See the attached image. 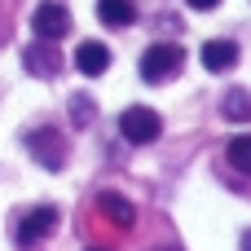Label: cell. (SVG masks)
Masks as SVG:
<instances>
[{
	"label": "cell",
	"instance_id": "obj_1",
	"mask_svg": "<svg viewBox=\"0 0 251 251\" xmlns=\"http://www.w3.org/2000/svg\"><path fill=\"white\" fill-rule=\"evenodd\" d=\"M185 66V49L181 44H150L141 53V79L146 84H172Z\"/></svg>",
	"mask_w": 251,
	"mask_h": 251
},
{
	"label": "cell",
	"instance_id": "obj_2",
	"mask_svg": "<svg viewBox=\"0 0 251 251\" xmlns=\"http://www.w3.org/2000/svg\"><path fill=\"white\" fill-rule=\"evenodd\" d=\"M119 128H124V137H128L132 146H150V141L163 132V119H159L150 106H128L124 119H119Z\"/></svg>",
	"mask_w": 251,
	"mask_h": 251
},
{
	"label": "cell",
	"instance_id": "obj_3",
	"mask_svg": "<svg viewBox=\"0 0 251 251\" xmlns=\"http://www.w3.org/2000/svg\"><path fill=\"white\" fill-rule=\"evenodd\" d=\"M31 31L40 35V40H62L66 31H71V13H66V4H57V0H44V4H35V13H31Z\"/></svg>",
	"mask_w": 251,
	"mask_h": 251
},
{
	"label": "cell",
	"instance_id": "obj_4",
	"mask_svg": "<svg viewBox=\"0 0 251 251\" xmlns=\"http://www.w3.org/2000/svg\"><path fill=\"white\" fill-rule=\"evenodd\" d=\"M53 229H57V207H31V212L18 221V247L31 251L35 243H44Z\"/></svg>",
	"mask_w": 251,
	"mask_h": 251
},
{
	"label": "cell",
	"instance_id": "obj_5",
	"mask_svg": "<svg viewBox=\"0 0 251 251\" xmlns=\"http://www.w3.org/2000/svg\"><path fill=\"white\" fill-rule=\"evenodd\" d=\"M26 150H31L35 163H44L49 172H57V168L66 163V141H62L53 128H35V132H26Z\"/></svg>",
	"mask_w": 251,
	"mask_h": 251
},
{
	"label": "cell",
	"instance_id": "obj_6",
	"mask_svg": "<svg viewBox=\"0 0 251 251\" xmlns=\"http://www.w3.org/2000/svg\"><path fill=\"white\" fill-rule=\"evenodd\" d=\"M22 62H26V71H31L35 79H53V75L62 71V57H57L53 40H40V44H31V49L22 53Z\"/></svg>",
	"mask_w": 251,
	"mask_h": 251
},
{
	"label": "cell",
	"instance_id": "obj_7",
	"mask_svg": "<svg viewBox=\"0 0 251 251\" xmlns=\"http://www.w3.org/2000/svg\"><path fill=\"white\" fill-rule=\"evenodd\" d=\"M106 66H110V49L106 44H97V40H84L79 49H75V71L79 75H106Z\"/></svg>",
	"mask_w": 251,
	"mask_h": 251
},
{
	"label": "cell",
	"instance_id": "obj_8",
	"mask_svg": "<svg viewBox=\"0 0 251 251\" xmlns=\"http://www.w3.org/2000/svg\"><path fill=\"white\" fill-rule=\"evenodd\" d=\"M97 207H101V216H106L110 225H119V229H132V221H137L132 203H128L124 194H115V190H101V194H97Z\"/></svg>",
	"mask_w": 251,
	"mask_h": 251
},
{
	"label": "cell",
	"instance_id": "obj_9",
	"mask_svg": "<svg viewBox=\"0 0 251 251\" xmlns=\"http://www.w3.org/2000/svg\"><path fill=\"white\" fill-rule=\"evenodd\" d=\"M234 62H238V44H234V40H207V44H203V66H207L212 75L229 71Z\"/></svg>",
	"mask_w": 251,
	"mask_h": 251
},
{
	"label": "cell",
	"instance_id": "obj_10",
	"mask_svg": "<svg viewBox=\"0 0 251 251\" xmlns=\"http://www.w3.org/2000/svg\"><path fill=\"white\" fill-rule=\"evenodd\" d=\"M97 18L106 26H128V22H137V4L132 0H97Z\"/></svg>",
	"mask_w": 251,
	"mask_h": 251
},
{
	"label": "cell",
	"instance_id": "obj_11",
	"mask_svg": "<svg viewBox=\"0 0 251 251\" xmlns=\"http://www.w3.org/2000/svg\"><path fill=\"white\" fill-rule=\"evenodd\" d=\"M221 110H225V119L247 124V119H251V93H247V88H234V93L225 97V106H221Z\"/></svg>",
	"mask_w": 251,
	"mask_h": 251
},
{
	"label": "cell",
	"instance_id": "obj_12",
	"mask_svg": "<svg viewBox=\"0 0 251 251\" xmlns=\"http://www.w3.org/2000/svg\"><path fill=\"white\" fill-rule=\"evenodd\" d=\"M229 163L238 172H251V137H234L229 141Z\"/></svg>",
	"mask_w": 251,
	"mask_h": 251
},
{
	"label": "cell",
	"instance_id": "obj_13",
	"mask_svg": "<svg viewBox=\"0 0 251 251\" xmlns=\"http://www.w3.org/2000/svg\"><path fill=\"white\" fill-rule=\"evenodd\" d=\"M71 119L84 128V124H93L97 119V106H93V97H71Z\"/></svg>",
	"mask_w": 251,
	"mask_h": 251
},
{
	"label": "cell",
	"instance_id": "obj_14",
	"mask_svg": "<svg viewBox=\"0 0 251 251\" xmlns=\"http://www.w3.org/2000/svg\"><path fill=\"white\" fill-rule=\"evenodd\" d=\"M221 0H190V9H216Z\"/></svg>",
	"mask_w": 251,
	"mask_h": 251
},
{
	"label": "cell",
	"instance_id": "obj_15",
	"mask_svg": "<svg viewBox=\"0 0 251 251\" xmlns=\"http://www.w3.org/2000/svg\"><path fill=\"white\" fill-rule=\"evenodd\" d=\"M243 251H251V234H243Z\"/></svg>",
	"mask_w": 251,
	"mask_h": 251
},
{
	"label": "cell",
	"instance_id": "obj_16",
	"mask_svg": "<svg viewBox=\"0 0 251 251\" xmlns=\"http://www.w3.org/2000/svg\"><path fill=\"white\" fill-rule=\"evenodd\" d=\"M88 251H106V247H88Z\"/></svg>",
	"mask_w": 251,
	"mask_h": 251
}]
</instances>
